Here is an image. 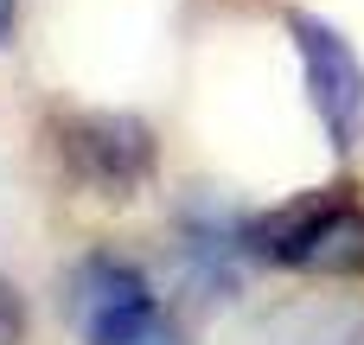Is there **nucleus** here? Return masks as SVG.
Instances as JSON below:
<instances>
[{
  "mask_svg": "<svg viewBox=\"0 0 364 345\" xmlns=\"http://www.w3.org/2000/svg\"><path fill=\"white\" fill-rule=\"evenodd\" d=\"M70 320L83 345H186L179 320L160 307L147 275L122 256H83L70 269Z\"/></svg>",
  "mask_w": 364,
  "mask_h": 345,
  "instance_id": "obj_1",
  "label": "nucleus"
},
{
  "mask_svg": "<svg viewBox=\"0 0 364 345\" xmlns=\"http://www.w3.org/2000/svg\"><path fill=\"white\" fill-rule=\"evenodd\" d=\"M13 13H19V0H0V45H6V32H13Z\"/></svg>",
  "mask_w": 364,
  "mask_h": 345,
  "instance_id": "obj_6",
  "label": "nucleus"
},
{
  "mask_svg": "<svg viewBox=\"0 0 364 345\" xmlns=\"http://www.w3.org/2000/svg\"><path fill=\"white\" fill-rule=\"evenodd\" d=\"M64 160L102 198H122L154 173V134L134 115H77L64 128Z\"/></svg>",
  "mask_w": 364,
  "mask_h": 345,
  "instance_id": "obj_4",
  "label": "nucleus"
},
{
  "mask_svg": "<svg viewBox=\"0 0 364 345\" xmlns=\"http://www.w3.org/2000/svg\"><path fill=\"white\" fill-rule=\"evenodd\" d=\"M288 32H294V51H301V70H307L314 115L326 122L333 147H358V134H364V64H358V51L326 19H314V13H294Z\"/></svg>",
  "mask_w": 364,
  "mask_h": 345,
  "instance_id": "obj_3",
  "label": "nucleus"
},
{
  "mask_svg": "<svg viewBox=\"0 0 364 345\" xmlns=\"http://www.w3.org/2000/svg\"><path fill=\"white\" fill-rule=\"evenodd\" d=\"M243 250L262 262L307 269V275H364V211L333 205V198H307L275 218H256L243 230Z\"/></svg>",
  "mask_w": 364,
  "mask_h": 345,
  "instance_id": "obj_2",
  "label": "nucleus"
},
{
  "mask_svg": "<svg viewBox=\"0 0 364 345\" xmlns=\"http://www.w3.org/2000/svg\"><path fill=\"white\" fill-rule=\"evenodd\" d=\"M13 333H19V307H13V288L0 282V345L13 339Z\"/></svg>",
  "mask_w": 364,
  "mask_h": 345,
  "instance_id": "obj_5",
  "label": "nucleus"
}]
</instances>
